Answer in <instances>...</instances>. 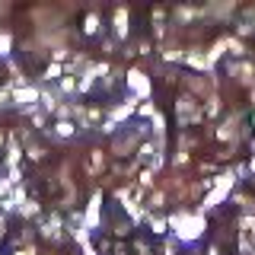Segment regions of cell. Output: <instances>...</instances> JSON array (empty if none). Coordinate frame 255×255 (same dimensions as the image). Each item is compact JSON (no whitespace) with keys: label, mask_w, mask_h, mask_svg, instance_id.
Returning a JSON list of instances; mask_svg holds the SVG:
<instances>
[{"label":"cell","mask_w":255,"mask_h":255,"mask_svg":"<svg viewBox=\"0 0 255 255\" xmlns=\"http://www.w3.org/2000/svg\"><path fill=\"white\" fill-rule=\"evenodd\" d=\"M131 109H134V99L125 102V106H118V109H112V122H122V118H128V115H131Z\"/></svg>","instance_id":"cell-9"},{"label":"cell","mask_w":255,"mask_h":255,"mask_svg":"<svg viewBox=\"0 0 255 255\" xmlns=\"http://www.w3.org/2000/svg\"><path fill=\"white\" fill-rule=\"evenodd\" d=\"M74 86H77V80L70 77V74H67V77L61 80V90H64V93H70V90H74Z\"/></svg>","instance_id":"cell-14"},{"label":"cell","mask_w":255,"mask_h":255,"mask_svg":"<svg viewBox=\"0 0 255 255\" xmlns=\"http://www.w3.org/2000/svg\"><path fill=\"white\" fill-rule=\"evenodd\" d=\"M19 156H22L19 143H16V140L10 137V153H6V166H10V169H16V163H19Z\"/></svg>","instance_id":"cell-6"},{"label":"cell","mask_w":255,"mask_h":255,"mask_svg":"<svg viewBox=\"0 0 255 255\" xmlns=\"http://www.w3.org/2000/svg\"><path fill=\"white\" fill-rule=\"evenodd\" d=\"M10 45H13L10 32H0V58H6V54H10Z\"/></svg>","instance_id":"cell-11"},{"label":"cell","mask_w":255,"mask_h":255,"mask_svg":"<svg viewBox=\"0 0 255 255\" xmlns=\"http://www.w3.org/2000/svg\"><path fill=\"white\" fill-rule=\"evenodd\" d=\"M140 156L150 159V156H153V147H150V143H143V147H140ZM153 159H156V156H153Z\"/></svg>","instance_id":"cell-17"},{"label":"cell","mask_w":255,"mask_h":255,"mask_svg":"<svg viewBox=\"0 0 255 255\" xmlns=\"http://www.w3.org/2000/svg\"><path fill=\"white\" fill-rule=\"evenodd\" d=\"M38 99V90L35 86H22V90H13V102L16 106H32Z\"/></svg>","instance_id":"cell-3"},{"label":"cell","mask_w":255,"mask_h":255,"mask_svg":"<svg viewBox=\"0 0 255 255\" xmlns=\"http://www.w3.org/2000/svg\"><path fill=\"white\" fill-rule=\"evenodd\" d=\"M128 83H131V90L137 96H150V80L143 77L140 70H131V74H128Z\"/></svg>","instance_id":"cell-2"},{"label":"cell","mask_w":255,"mask_h":255,"mask_svg":"<svg viewBox=\"0 0 255 255\" xmlns=\"http://www.w3.org/2000/svg\"><path fill=\"white\" fill-rule=\"evenodd\" d=\"M58 74H61V70H58V64H54V67H48V70H45V80H54Z\"/></svg>","instance_id":"cell-19"},{"label":"cell","mask_w":255,"mask_h":255,"mask_svg":"<svg viewBox=\"0 0 255 255\" xmlns=\"http://www.w3.org/2000/svg\"><path fill=\"white\" fill-rule=\"evenodd\" d=\"M54 131H58L61 137H70V134H74V125H70V122H58V125H54Z\"/></svg>","instance_id":"cell-12"},{"label":"cell","mask_w":255,"mask_h":255,"mask_svg":"<svg viewBox=\"0 0 255 255\" xmlns=\"http://www.w3.org/2000/svg\"><path fill=\"white\" fill-rule=\"evenodd\" d=\"M169 223L175 227L179 239H185V243H191V239H198L204 233V217L201 214H172Z\"/></svg>","instance_id":"cell-1"},{"label":"cell","mask_w":255,"mask_h":255,"mask_svg":"<svg viewBox=\"0 0 255 255\" xmlns=\"http://www.w3.org/2000/svg\"><path fill=\"white\" fill-rule=\"evenodd\" d=\"M252 99H255V90H252Z\"/></svg>","instance_id":"cell-26"},{"label":"cell","mask_w":255,"mask_h":255,"mask_svg":"<svg viewBox=\"0 0 255 255\" xmlns=\"http://www.w3.org/2000/svg\"><path fill=\"white\" fill-rule=\"evenodd\" d=\"M38 99L45 102V109H54V112H58V99H54V93H42Z\"/></svg>","instance_id":"cell-13"},{"label":"cell","mask_w":255,"mask_h":255,"mask_svg":"<svg viewBox=\"0 0 255 255\" xmlns=\"http://www.w3.org/2000/svg\"><path fill=\"white\" fill-rule=\"evenodd\" d=\"M115 35H118V38L128 35V10H118V13H115Z\"/></svg>","instance_id":"cell-5"},{"label":"cell","mask_w":255,"mask_h":255,"mask_svg":"<svg viewBox=\"0 0 255 255\" xmlns=\"http://www.w3.org/2000/svg\"><path fill=\"white\" fill-rule=\"evenodd\" d=\"M3 99H6V90H3V93H0V106H3Z\"/></svg>","instance_id":"cell-22"},{"label":"cell","mask_w":255,"mask_h":255,"mask_svg":"<svg viewBox=\"0 0 255 255\" xmlns=\"http://www.w3.org/2000/svg\"><path fill=\"white\" fill-rule=\"evenodd\" d=\"M179 118L182 122H198V109H195V99H191V96L179 99Z\"/></svg>","instance_id":"cell-4"},{"label":"cell","mask_w":255,"mask_h":255,"mask_svg":"<svg viewBox=\"0 0 255 255\" xmlns=\"http://www.w3.org/2000/svg\"><path fill=\"white\" fill-rule=\"evenodd\" d=\"M6 188H10V179H0V195H6Z\"/></svg>","instance_id":"cell-20"},{"label":"cell","mask_w":255,"mask_h":255,"mask_svg":"<svg viewBox=\"0 0 255 255\" xmlns=\"http://www.w3.org/2000/svg\"><path fill=\"white\" fill-rule=\"evenodd\" d=\"M19 211H22V214H26V217H32V214H35V211H38V204H35V201H26V204H22V207H19Z\"/></svg>","instance_id":"cell-15"},{"label":"cell","mask_w":255,"mask_h":255,"mask_svg":"<svg viewBox=\"0 0 255 255\" xmlns=\"http://www.w3.org/2000/svg\"><path fill=\"white\" fill-rule=\"evenodd\" d=\"M58 230H61V220H58V217H51V220L42 223V236H48V239L58 236Z\"/></svg>","instance_id":"cell-7"},{"label":"cell","mask_w":255,"mask_h":255,"mask_svg":"<svg viewBox=\"0 0 255 255\" xmlns=\"http://www.w3.org/2000/svg\"><path fill=\"white\" fill-rule=\"evenodd\" d=\"M29 156H32V159H42L45 150H42V147H29Z\"/></svg>","instance_id":"cell-18"},{"label":"cell","mask_w":255,"mask_h":255,"mask_svg":"<svg viewBox=\"0 0 255 255\" xmlns=\"http://www.w3.org/2000/svg\"><path fill=\"white\" fill-rule=\"evenodd\" d=\"M0 143H3V131H0Z\"/></svg>","instance_id":"cell-24"},{"label":"cell","mask_w":255,"mask_h":255,"mask_svg":"<svg viewBox=\"0 0 255 255\" xmlns=\"http://www.w3.org/2000/svg\"><path fill=\"white\" fill-rule=\"evenodd\" d=\"M96 220H99V195L90 201V207H86V223L90 227H96Z\"/></svg>","instance_id":"cell-8"},{"label":"cell","mask_w":255,"mask_h":255,"mask_svg":"<svg viewBox=\"0 0 255 255\" xmlns=\"http://www.w3.org/2000/svg\"><path fill=\"white\" fill-rule=\"evenodd\" d=\"M83 255H96V249H86V252H83Z\"/></svg>","instance_id":"cell-23"},{"label":"cell","mask_w":255,"mask_h":255,"mask_svg":"<svg viewBox=\"0 0 255 255\" xmlns=\"http://www.w3.org/2000/svg\"><path fill=\"white\" fill-rule=\"evenodd\" d=\"M252 169H255V159H252Z\"/></svg>","instance_id":"cell-25"},{"label":"cell","mask_w":255,"mask_h":255,"mask_svg":"<svg viewBox=\"0 0 255 255\" xmlns=\"http://www.w3.org/2000/svg\"><path fill=\"white\" fill-rule=\"evenodd\" d=\"M13 255H35L32 249H19V252H13Z\"/></svg>","instance_id":"cell-21"},{"label":"cell","mask_w":255,"mask_h":255,"mask_svg":"<svg viewBox=\"0 0 255 255\" xmlns=\"http://www.w3.org/2000/svg\"><path fill=\"white\" fill-rule=\"evenodd\" d=\"M188 64H191V67H211V61H207L204 54H198V51L188 54Z\"/></svg>","instance_id":"cell-10"},{"label":"cell","mask_w":255,"mask_h":255,"mask_svg":"<svg viewBox=\"0 0 255 255\" xmlns=\"http://www.w3.org/2000/svg\"><path fill=\"white\" fill-rule=\"evenodd\" d=\"M99 29V16H86V32H96Z\"/></svg>","instance_id":"cell-16"}]
</instances>
